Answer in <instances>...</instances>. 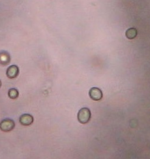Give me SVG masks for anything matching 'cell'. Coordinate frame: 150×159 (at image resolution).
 Masks as SVG:
<instances>
[{
  "instance_id": "277c9868",
  "label": "cell",
  "mask_w": 150,
  "mask_h": 159,
  "mask_svg": "<svg viewBox=\"0 0 150 159\" xmlns=\"http://www.w3.org/2000/svg\"><path fill=\"white\" fill-rule=\"evenodd\" d=\"M19 123L23 126H29L34 121V118L30 114H23L19 118Z\"/></svg>"
},
{
  "instance_id": "ba28073f",
  "label": "cell",
  "mask_w": 150,
  "mask_h": 159,
  "mask_svg": "<svg viewBox=\"0 0 150 159\" xmlns=\"http://www.w3.org/2000/svg\"><path fill=\"white\" fill-rule=\"evenodd\" d=\"M137 34V30L135 29H130L126 31V36L129 39L134 38Z\"/></svg>"
},
{
  "instance_id": "7a4b0ae2",
  "label": "cell",
  "mask_w": 150,
  "mask_h": 159,
  "mask_svg": "<svg viewBox=\"0 0 150 159\" xmlns=\"http://www.w3.org/2000/svg\"><path fill=\"white\" fill-rule=\"evenodd\" d=\"M91 118V113L88 108H82L77 114V118L79 121L82 124H86L89 122Z\"/></svg>"
},
{
  "instance_id": "3957f363",
  "label": "cell",
  "mask_w": 150,
  "mask_h": 159,
  "mask_svg": "<svg viewBox=\"0 0 150 159\" xmlns=\"http://www.w3.org/2000/svg\"><path fill=\"white\" fill-rule=\"evenodd\" d=\"M19 74V68L17 65H11L8 67L6 71V76L10 79L17 78Z\"/></svg>"
},
{
  "instance_id": "52a82bcc",
  "label": "cell",
  "mask_w": 150,
  "mask_h": 159,
  "mask_svg": "<svg viewBox=\"0 0 150 159\" xmlns=\"http://www.w3.org/2000/svg\"><path fill=\"white\" fill-rule=\"evenodd\" d=\"M19 91L17 88H10L8 91V95L11 100H16L19 97Z\"/></svg>"
},
{
  "instance_id": "6da1fadb",
  "label": "cell",
  "mask_w": 150,
  "mask_h": 159,
  "mask_svg": "<svg viewBox=\"0 0 150 159\" xmlns=\"http://www.w3.org/2000/svg\"><path fill=\"white\" fill-rule=\"evenodd\" d=\"M15 127V121L11 118H5L0 121V130L5 133L10 132Z\"/></svg>"
},
{
  "instance_id": "5b68a950",
  "label": "cell",
  "mask_w": 150,
  "mask_h": 159,
  "mask_svg": "<svg viewBox=\"0 0 150 159\" xmlns=\"http://www.w3.org/2000/svg\"><path fill=\"white\" fill-rule=\"evenodd\" d=\"M11 55L10 54L6 51H0V65L2 66H6L11 63Z\"/></svg>"
},
{
  "instance_id": "9c48e42d",
  "label": "cell",
  "mask_w": 150,
  "mask_h": 159,
  "mask_svg": "<svg viewBox=\"0 0 150 159\" xmlns=\"http://www.w3.org/2000/svg\"><path fill=\"white\" fill-rule=\"evenodd\" d=\"M1 86H2V82H1V81L0 80V88L1 87Z\"/></svg>"
},
{
  "instance_id": "8992f818",
  "label": "cell",
  "mask_w": 150,
  "mask_h": 159,
  "mask_svg": "<svg viewBox=\"0 0 150 159\" xmlns=\"http://www.w3.org/2000/svg\"><path fill=\"white\" fill-rule=\"evenodd\" d=\"M89 95L92 100L94 101H98L102 99L103 93H102V91L99 88L93 87L90 90Z\"/></svg>"
}]
</instances>
